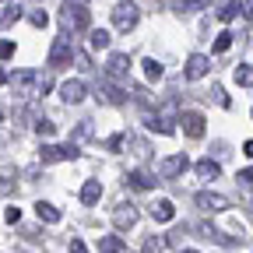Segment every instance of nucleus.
Here are the masks:
<instances>
[{
  "label": "nucleus",
  "mask_w": 253,
  "mask_h": 253,
  "mask_svg": "<svg viewBox=\"0 0 253 253\" xmlns=\"http://www.w3.org/2000/svg\"><path fill=\"white\" fill-rule=\"evenodd\" d=\"M11 95H14V99H21V102H28V99H36V95L39 91H49V81L46 78H39L36 71H32V67H25V71H18L11 81Z\"/></svg>",
  "instance_id": "1"
},
{
  "label": "nucleus",
  "mask_w": 253,
  "mask_h": 253,
  "mask_svg": "<svg viewBox=\"0 0 253 253\" xmlns=\"http://www.w3.org/2000/svg\"><path fill=\"white\" fill-rule=\"evenodd\" d=\"M137 21H141V7L134 4V0H120V4L113 7V25L120 32H130Z\"/></svg>",
  "instance_id": "2"
},
{
  "label": "nucleus",
  "mask_w": 253,
  "mask_h": 253,
  "mask_svg": "<svg viewBox=\"0 0 253 253\" xmlns=\"http://www.w3.org/2000/svg\"><path fill=\"white\" fill-rule=\"evenodd\" d=\"M63 25H67L71 32H84L91 25V14L84 11V4H78V0H67L63 4Z\"/></svg>",
  "instance_id": "3"
},
{
  "label": "nucleus",
  "mask_w": 253,
  "mask_h": 253,
  "mask_svg": "<svg viewBox=\"0 0 253 253\" xmlns=\"http://www.w3.org/2000/svg\"><path fill=\"white\" fill-rule=\"evenodd\" d=\"M39 158H42V162H74L78 148H74V141H67V144H42Z\"/></svg>",
  "instance_id": "4"
},
{
  "label": "nucleus",
  "mask_w": 253,
  "mask_h": 253,
  "mask_svg": "<svg viewBox=\"0 0 253 253\" xmlns=\"http://www.w3.org/2000/svg\"><path fill=\"white\" fill-rule=\"evenodd\" d=\"M190 169V158L179 151V155H169V158H162L158 162V179H176V176H183Z\"/></svg>",
  "instance_id": "5"
},
{
  "label": "nucleus",
  "mask_w": 253,
  "mask_h": 253,
  "mask_svg": "<svg viewBox=\"0 0 253 253\" xmlns=\"http://www.w3.org/2000/svg\"><path fill=\"white\" fill-rule=\"evenodd\" d=\"M74 60V46L67 36H56L53 39V49H49V67H67V63Z\"/></svg>",
  "instance_id": "6"
},
{
  "label": "nucleus",
  "mask_w": 253,
  "mask_h": 253,
  "mask_svg": "<svg viewBox=\"0 0 253 253\" xmlns=\"http://www.w3.org/2000/svg\"><path fill=\"white\" fill-rule=\"evenodd\" d=\"M197 208L201 211H211V214H221V211H229V197L211 194V190H201V194H197Z\"/></svg>",
  "instance_id": "7"
},
{
  "label": "nucleus",
  "mask_w": 253,
  "mask_h": 253,
  "mask_svg": "<svg viewBox=\"0 0 253 253\" xmlns=\"http://www.w3.org/2000/svg\"><path fill=\"white\" fill-rule=\"evenodd\" d=\"M95 99H99L102 106H120V102H126V91L116 88V84H109V81H99V88H95Z\"/></svg>",
  "instance_id": "8"
},
{
  "label": "nucleus",
  "mask_w": 253,
  "mask_h": 253,
  "mask_svg": "<svg viewBox=\"0 0 253 253\" xmlns=\"http://www.w3.org/2000/svg\"><path fill=\"white\" fill-rule=\"evenodd\" d=\"M208 71H211V60H208L204 53H194V56L186 60V67H183V78H186V81H197V78H204Z\"/></svg>",
  "instance_id": "9"
},
{
  "label": "nucleus",
  "mask_w": 253,
  "mask_h": 253,
  "mask_svg": "<svg viewBox=\"0 0 253 253\" xmlns=\"http://www.w3.org/2000/svg\"><path fill=\"white\" fill-rule=\"evenodd\" d=\"M126 71H130V56H126V53H109V60H106V78L120 81V78H126Z\"/></svg>",
  "instance_id": "10"
},
{
  "label": "nucleus",
  "mask_w": 253,
  "mask_h": 253,
  "mask_svg": "<svg viewBox=\"0 0 253 253\" xmlns=\"http://www.w3.org/2000/svg\"><path fill=\"white\" fill-rule=\"evenodd\" d=\"M179 123H183V134H186V137H194V141H197V137H204V123H208V120H204L201 113L190 109V113H183V116H179Z\"/></svg>",
  "instance_id": "11"
},
{
  "label": "nucleus",
  "mask_w": 253,
  "mask_h": 253,
  "mask_svg": "<svg viewBox=\"0 0 253 253\" xmlns=\"http://www.w3.org/2000/svg\"><path fill=\"white\" fill-rule=\"evenodd\" d=\"M60 99L67 102V106H78V102L84 99V81H78V78H74V81H63V84H60Z\"/></svg>",
  "instance_id": "12"
},
{
  "label": "nucleus",
  "mask_w": 253,
  "mask_h": 253,
  "mask_svg": "<svg viewBox=\"0 0 253 253\" xmlns=\"http://www.w3.org/2000/svg\"><path fill=\"white\" fill-rule=\"evenodd\" d=\"M113 221H116V229H130L134 221H137V208H134L130 201L116 204V211H113Z\"/></svg>",
  "instance_id": "13"
},
{
  "label": "nucleus",
  "mask_w": 253,
  "mask_h": 253,
  "mask_svg": "<svg viewBox=\"0 0 253 253\" xmlns=\"http://www.w3.org/2000/svg\"><path fill=\"white\" fill-rule=\"evenodd\" d=\"M123 183H126V186H134V190H151V186H155L158 179H155L151 172H144V169H134L130 176L123 179Z\"/></svg>",
  "instance_id": "14"
},
{
  "label": "nucleus",
  "mask_w": 253,
  "mask_h": 253,
  "mask_svg": "<svg viewBox=\"0 0 253 253\" xmlns=\"http://www.w3.org/2000/svg\"><path fill=\"white\" fill-rule=\"evenodd\" d=\"M151 218H155V221H172V218H176V204L166 201V197L155 201V204H151Z\"/></svg>",
  "instance_id": "15"
},
{
  "label": "nucleus",
  "mask_w": 253,
  "mask_h": 253,
  "mask_svg": "<svg viewBox=\"0 0 253 253\" xmlns=\"http://www.w3.org/2000/svg\"><path fill=\"white\" fill-rule=\"evenodd\" d=\"M99 197H102V183L99 179H88L84 186H81V204H99Z\"/></svg>",
  "instance_id": "16"
},
{
  "label": "nucleus",
  "mask_w": 253,
  "mask_h": 253,
  "mask_svg": "<svg viewBox=\"0 0 253 253\" xmlns=\"http://www.w3.org/2000/svg\"><path fill=\"white\" fill-rule=\"evenodd\" d=\"M99 253H126V243L120 236H102L99 239Z\"/></svg>",
  "instance_id": "17"
},
{
  "label": "nucleus",
  "mask_w": 253,
  "mask_h": 253,
  "mask_svg": "<svg viewBox=\"0 0 253 253\" xmlns=\"http://www.w3.org/2000/svg\"><path fill=\"white\" fill-rule=\"evenodd\" d=\"M14 186H18V172H14V169H0V194L11 197Z\"/></svg>",
  "instance_id": "18"
},
{
  "label": "nucleus",
  "mask_w": 253,
  "mask_h": 253,
  "mask_svg": "<svg viewBox=\"0 0 253 253\" xmlns=\"http://www.w3.org/2000/svg\"><path fill=\"white\" fill-rule=\"evenodd\" d=\"M197 176H201V179H218V176H221V166L211 162V158H201V162H197Z\"/></svg>",
  "instance_id": "19"
},
{
  "label": "nucleus",
  "mask_w": 253,
  "mask_h": 253,
  "mask_svg": "<svg viewBox=\"0 0 253 253\" xmlns=\"http://www.w3.org/2000/svg\"><path fill=\"white\" fill-rule=\"evenodd\" d=\"M232 78H236V84H243V88H253V63H239V67L232 71Z\"/></svg>",
  "instance_id": "20"
},
{
  "label": "nucleus",
  "mask_w": 253,
  "mask_h": 253,
  "mask_svg": "<svg viewBox=\"0 0 253 253\" xmlns=\"http://www.w3.org/2000/svg\"><path fill=\"white\" fill-rule=\"evenodd\" d=\"M239 11H243V4H239V0H225V4H221L214 14H218V21H232Z\"/></svg>",
  "instance_id": "21"
},
{
  "label": "nucleus",
  "mask_w": 253,
  "mask_h": 253,
  "mask_svg": "<svg viewBox=\"0 0 253 253\" xmlns=\"http://www.w3.org/2000/svg\"><path fill=\"white\" fill-rule=\"evenodd\" d=\"M88 46H91V49H109V32H106V28H91Z\"/></svg>",
  "instance_id": "22"
},
{
  "label": "nucleus",
  "mask_w": 253,
  "mask_h": 253,
  "mask_svg": "<svg viewBox=\"0 0 253 253\" xmlns=\"http://www.w3.org/2000/svg\"><path fill=\"white\" fill-rule=\"evenodd\" d=\"M36 214H39L42 221H49V225H56V221H60V211H56L53 204H46V201H39V204H36Z\"/></svg>",
  "instance_id": "23"
},
{
  "label": "nucleus",
  "mask_w": 253,
  "mask_h": 253,
  "mask_svg": "<svg viewBox=\"0 0 253 253\" xmlns=\"http://www.w3.org/2000/svg\"><path fill=\"white\" fill-rule=\"evenodd\" d=\"M18 18H21V7H18V4H7V7H0V28L14 25Z\"/></svg>",
  "instance_id": "24"
},
{
  "label": "nucleus",
  "mask_w": 253,
  "mask_h": 253,
  "mask_svg": "<svg viewBox=\"0 0 253 253\" xmlns=\"http://www.w3.org/2000/svg\"><path fill=\"white\" fill-rule=\"evenodd\" d=\"M201 7H208V0H176L172 4L176 14H190V11H201Z\"/></svg>",
  "instance_id": "25"
},
{
  "label": "nucleus",
  "mask_w": 253,
  "mask_h": 253,
  "mask_svg": "<svg viewBox=\"0 0 253 253\" xmlns=\"http://www.w3.org/2000/svg\"><path fill=\"white\" fill-rule=\"evenodd\" d=\"M162 74L166 71H162V63H158V60H144V78L148 81H162Z\"/></svg>",
  "instance_id": "26"
},
{
  "label": "nucleus",
  "mask_w": 253,
  "mask_h": 253,
  "mask_svg": "<svg viewBox=\"0 0 253 253\" xmlns=\"http://www.w3.org/2000/svg\"><path fill=\"white\" fill-rule=\"evenodd\" d=\"M232 39H236L232 32H218V36H214V46H211V49H214V53H225V49L232 46Z\"/></svg>",
  "instance_id": "27"
},
{
  "label": "nucleus",
  "mask_w": 253,
  "mask_h": 253,
  "mask_svg": "<svg viewBox=\"0 0 253 253\" xmlns=\"http://www.w3.org/2000/svg\"><path fill=\"white\" fill-rule=\"evenodd\" d=\"M162 246H166V239L148 236V239H144V246H141V253H162Z\"/></svg>",
  "instance_id": "28"
},
{
  "label": "nucleus",
  "mask_w": 253,
  "mask_h": 253,
  "mask_svg": "<svg viewBox=\"0 0 253 253\" xmlns=\"http://www.w3.org/2000/svg\"><path fill=\"white\" fill-rule=\"evenodd\" d=\"M211 99H214V102H218L221 109H229V106H232V102H229V95H225V88H221V84H214V88H211Z\"/></svg>",
  "instance_id": "29"
},
{
  "label": "nucleus",
  "mask_w": 253,
  "mask_h": 253,
  "mask_svg": "<svg viewBox=\"0 0 253 253\" xmlns=\"http://www.w3.org/2000/svg\"><path fill=\"white\" fill-rule=\"evenodd\" d=\"M53 130H56V126H53L49 120H36V134H39V137H53Z\"/></svg>",
  "instance_id": "30"
},
{
  "label": "nucleus",
  "mask_w": 253,
  "mask_h": 253,
  "mask_svg": "<svg viewBox=\"0 0 253 253\" xmlns=\"http://www.w3.org/2000/svg\"><path fill=\"white\" fill-rule=\"evenodd\" d=\"M28 21L36 25V28H46V25H49V14H46V11H32V14H28Z\"/></svg>",
  "instance_id": "31"
},
{
  "label": "nucleus",
  "mask_w": 253,
  "mask_h": 253,
  "mask_svg": "<svg viewBox=\"0 0 253 253\" xmlns=\"http://www.w3.org/2000/svg\"><path fill=\"white\" fill-rule=\"evenodd\" d=\"M74 137H78V141L91 137V120H81V123H78V130H74Z\"/></svg>",
  "instance_id": "32"
},
{
  "label": "nucleus",
  "mask_w": 253,
  "mask_h": 253,
  "mask_svg": "<svg viewBox=\"0 0 253 253\" xmlns=\"http://www.w3.org/2000/svg\"><path fill=\"white\" fill-rule=\"evenodd\" d=\"M106 144H109V148H113V151H120V148H123V144H126V134H113V137H109V141H106Z\"/></svg>",
  "instance_id": "33"
},
{
  "label": "nucleus",
  "mask_w": 253,
  "mask_h": 253,
  "mask_svg": "<svg viewBox=\"0 0 253 253\" xmlns=\"http://www.w3.org/2000/svg\"><path fill=\"white\" fill-rule=\"evenodd\" d=\"M11 53H14V42L11 39H0V60H7Z\"/></svg>",
  "instance_id": "34"
},
{
  "label": "nucleus",
  "mask_w": 253,
  "mask_h": 253,
  "mask_svg": "<svg viewBox=\"0 0 253 253\" xmlns=\"http://www.w3.org/2000/svg\"><path fill=\"white\" fill-rule=\"evenodd\" d=\"M4 218H7V221H11V225H14V221H18V218H21V208H14V204H11V208H7V211H4Z\"/></svg>",
  "instance_id": "35"
},
{
  "label": "nucleus",
  "mask_w": 253,
  "mask_h": 253,
  "mask_svg": "<svg viewBox=\"0 0 253 253\" xmlns=\"http://www.w3.org/2000/svg\"><path fill=\"white\" fill-rule=\"evenodd\" d=\"M239 183H243V186H253V166H250V169H243V172H239Z\"/></svg>",
  "instance_id": "36"
},
{
  "label": "nucleus",
  "mask_w": 253,
  "mask_h": 253,
  "mask_svg": "<svg viewBox=\"0 0 253 253\" xmlns=\"http://www.w3.org/2000/svg\"><path fill=\"white\" fill-rule=\"evenodd\" d=\"M67 250H71V253H88V246H84L81 239H71V246H67Z\"/></svg>",
  "instance_id": "37"
},
{
  "label": "nucleus",
  "mask_w": 253,
  "mask_h": 253,
  "mask_svg": "<svg viewBox=\"0 0 253 253\" xmlns=\"http://www.w3.org/2000/svg\"><path fill=\"white\" fill-rule=\"evenodd\" d=\"M243 14H246V18L253 21V0H246V4H243Z\"/></svg>",
  "instance_id": "38"
},
{
  "label": "nucleus",
  "mask_w": 253,
  "mask_h": 253,
  "mask_svg": "<svg viewBox=\"0 0 253 253\" xmlns=\"http://www.w3.org/2000/svg\"><path fill=\"white\" fill-rule=\"evenodd\" d=\"M243 155H253V141H246V144H243Z\"/></svg>",
  "instance_id": "39"
},
{
  "label": "nucleus",
  "mask_w": 253,
  "mask_h": 253,
  "mask_svg": "<svg viewBox=\"0 0 253 253\" xmlns=\"http://www.w3.org/2000/svg\"><path fill=\"white\" fill-rule=\"evenodd\" d=\"M11 78H7V71H0V84H7Z\"/></svg>",
  "instance_id": "40"
},
{
  "label": "nucleus",
  "mask_w": 253,
  "mask_h": 253,
  "mask_svg": "<svg viewBox=\"0 0 253 253\" xmlns=\"http://www.w3.org/2000/svg\"><path fill=\"white\" fill-rule=\"evenodd\" d=\"M179 253H197V250H179Z\"/></svg>",
  "instance_id": "41"
},
{
  "label": "nucleus",
  "mask_w": 253,
  "mask_h": 253,
  "mask_svg": "<svg viewBox=\"0 0 253 253\" xmlns=\"http://www.w3.org/2000/svg\"><path fill=\"white\" fill-rule=\"evenodd\" d=\"M0 120H4V113H0Z\"/></svg>",
  "instance_id": "42"
},
{
  "label": "nucleus",
  "mask_w": 253,
  "mask_h": 253,
  "mask_svg": "<svg viewBox=\"0 0 253 253\" xmlns=\"http://www.w3.org/2000/svg\"><path fill=\"white\" fill-rule=\"evenodd\" d=\"M78 4H84V0H78Z\"/></svg>",
  "instance_id": "43"
},
{
  "label": "nucleus",
  "mask_w": 253,
  "mask_h": 253,
  "mask_svg": "<svg viewBox=\"0 0 253 253\" xmlns=\"http://www.w3.org/2000/svg\"><path fill=\"white\" fill-rule=\"evenodd\" d=\"M250 116H253V113H250Z\"/></svg>",
  "instance_id": "44"
}]
</instances>
